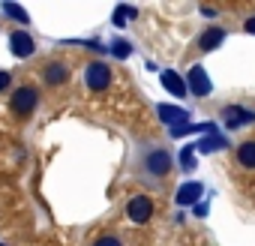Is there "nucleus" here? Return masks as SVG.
<instances>
[{"label":"nucleus","instance_id":"0eeeda50","mask_svg":"<svg viewBox=\"0 0 255 246\" xmlns=\"http://www.w3.org/2000/svg\"><path fill=\"white\" fill-rule=\"evenodd\" d=\"M9 48H12V54H15V57H30V54L36 51V42H33V36H30V33L15 30V33L9 36Z\"/></svg>","mask_w":255,"mask_h":246},{"label":"nucleus","instance_id":"f3484780","mask_svg":"<svg viewBox=\"0 0 255 246\" xmlns=\"http://www.w3.org/2000/svg\"><path fill=\"white\" fill-rule=\"evenodd\" d=\"M114 54L117 57H129V42H114Z\"/></svg>","mask_w":255,"mask_h":246},{"label":"nucleus","instance_id":"2eb2a0df","mask_svg":"<svg viewBox=\"0 0 255 246\" xmlns=\"http://www.w3.org/2000/svg\"><path fill=\"white\" fill-rule=\"evenodd\" d=\"M3 12H6V15H12V18H18L21 24H27V12H24L21 6H15V3H3Z\"/></svg>","mask_w":255,"mask_h":246},{"label":"nucleus","instance_id":"f8f14e48","mask_svg":"<svg viewBox=\"0 0 255 246\" xmlns=\"http://www.w3.org/2000/svg\"><path fill=\"white\" fill-rule=\"evenodd\" d=\"M237 162L243 168H255V138H249L237 147Z\"/></svg>","mask_w":255,"mask_h":246},{"label":"nucleus","instance_id":"4468645a","mask_svg":"<svg viewBox=\"0 0 255 246\" xmlns=\"http://www.w3.org/2000/svg\"><path fill=\"white\" fill-rule=\"evenodd\" d=\"M198 147H201L204 153H207V150H219V147H225V138H222V135H207Z\"/></svg>","mask_w":255,"mask_h":246},{"label":"nucleus","instance_id":"a211bd4d","mask_svg":"<svg viewBox=\"0 0 255 246\" xmlns=\"http://www.w3.org/2000/svg\"><path fill=\"white\" fill-rule=\"evenodd\" d=\"M180 159H183V165H186V168H189V165H195V156H192V147H186Z\"/></svg>","mask_w":255,"mask_h":246},{"label":"nucleus","instance_id":"1a4fd4ad","mask_svg":"<svg viewBox=\"0 0 255 246\" xmlns=\"http://www.w3.org/2000/svg\"><path fill=\"white\" fill-rule=\"evenodd\" d=\"M222 39H225V30H222V27H207V30L201 33V39H198V48H201V51H213V48L222 45Z\"/></svg>","mask_w":255,"mask_h":246},{"label":"nucleus","instance_id":"6e6552de","mask_svg":"<svg viewBox=\"0 0 255 246\" xmlns=\"http://www.w3.org/2000/svg\"><path fill=\"white\" fill-rule=\"evenodd\" d=\"M42 78H45L48 87H60V84H66L69 69H66V63L54 60V63H45V66H42Z\"/></svg>","mask_w":255,"mask_h":246},{"label":"nucleus","instance_id":"aec40b11","mask_svg":"<svg viewBox=\"0 0 255 246\" xmlns=\"http://www.w3.org/2000/svg\"><path fill=\"white\" fill-rule=\"evenodd\" d=\"M243 30H246V33H255V15H252V18L243 24Z\"/></svg>","mask_w":255,"mask_h":246},{"label":"nucleus","instance_id":"6ab92c4d","mask_svg":"<svg viewBox=\"0 0 255 246\" xmlns=\"http://www.w3.org/2000/svg\"><path fill=\"white\" fill-rule=\"evenodd\" d=\"M9 78H12V75H9L6 69H0V90H6V87H9Z\"/></svg>","mask_w":255,"mask_h":246},{"label":"nucleus","instance_id":"7ed1b4c3","mask_svg":"<svg viewBox=\"0 0 255 246\" xmlns=\"http://www.w3.org/2000/svg\"><path fill=\"white\" fill-rule=\"evenodd\" d=\"M144 168H147V174H153V177L168 174V171H171V153H168V150H150V153L144 156Z\"/></svg>","mask_w":255,"mask_h":246},{"label":"nucleus","instance_id":"dca6fc26","mask_svg":"<svg viewBox=\"0 0 255 246\" xmlns=\"http://www.w3.org/2000/svg\"><path fill=\"white\" fill-rule=\"evenodd\" d=\"M93 246H123V243H120V237H114V234H105V237H99Z\"/></svg>","mask_w":255,"mask_h":246},{"label":"nucleus","instance_id":"423d86ee","mask_svg":"<svg viewBox=\"0 0 255 246\" xmlns=\"http://www.w3.org/2000/svg\"><path fill=\"white\" fill-rule=\"evenodd\" d=\"M222 120H225L228 129H237V126H246V123H252L255 114L246 111V108H240V105H228V108L222 111Z\"/></svg>","mask_w":255,"mask_h":246},{"label":"nucleus","instance_id":"ddd939ff","mask_svg":"<svg viewBox=\"0 0 255 246\" xmlns=\"http://www.w3.org/2000/svg\"><path fill=\"white\" fill-rule=\"evenodd\" d=\"M198 195H201V183H183L180 186V192H177V204H192V201H198Z\"/></svg>","mask_w":255,"mask_h":246},{"label":"nucleus","instance_id":"9d476101","mask_svg":"<svg viewBox=\"0 0 255 246\" xmlns=\"http://www.w3.org/2000/svg\"><path fill=\"white\" fill-rule=\"evenodd\" d=\"M159 117H162L165 123H171L174 129H177V126H186V120H189V114H186L183 108H174V105H159Z\"/></svg>","mask_w":255,"mask_h":246},{"label":"nucleus","instance_id":"9b49d317","mask_svg":"<svg viewBox=\"0 0 255 246\" xmlns=\"http://www.w3.org/2000/svg\"><path fill=\"white\" fill-rule=\"evenodd\" d=\"M162 84H165V90H171V96H186V84H183V78L174 69L162 72Z\"/></svg>","mask_w":255,"mask_h":246},{"label":"nucleus","instance_id":"39448f33","mask_svg":"<svg viewBox=\"0 0 255 246\" xmlns=\"http://www.w3.org/2000/svg\"><path fill=\"white\" fill-rule=\"evenodd\" d=\"M186 90H192V96H207V93L213 90V84H210V78H207V72H204L201 66H192V69H189Z\"/></svg>","mask_w":255,"mask_h":246},{"label":"nucleus","instance_id":"f257e3e1","mask_svg":"<svg viewBox=\"0 0 255 246\" xmlns=\"http://www.w3.org/2000/svg\"><path fill=\"white\" fill-rule=\"evenodd\" d=\"M36 102H39V90L36 87H30V84H21V87H15V93H12V111L15 114H30L33 108H36Z\"/></svg>","mask_w":255,"mask_h":246},{"label":"nucleus","instance_id":"20e7f679","mask_svg":"<svg viewBox=\"0 0 255 246\" xmlns=\"http://www.w3.org/2000/svg\"><path fill=\"white\" fill-rule=\"evenodd\" d=\"M126 216H129L132 222H150L153 216V201L147 195H135L129 204H126Z\"/></svg>","mask_w":255,"mask_h":246},{"label":"nucleus","instance_id":"f03ea898","mask_svg":"<svg viewBox=\"0 0 255 246\" xmlns=\"http://www.w3.org/2000/svg\"><path fill=\"white\" fill-rule=\"evenodd\" d=\"M84 81H87L90 90H105V87L111 84V69H108L105 63H90V66L84 69Z\"/></svg>","mask_w":255,"mask_h":246}]
</instances>
